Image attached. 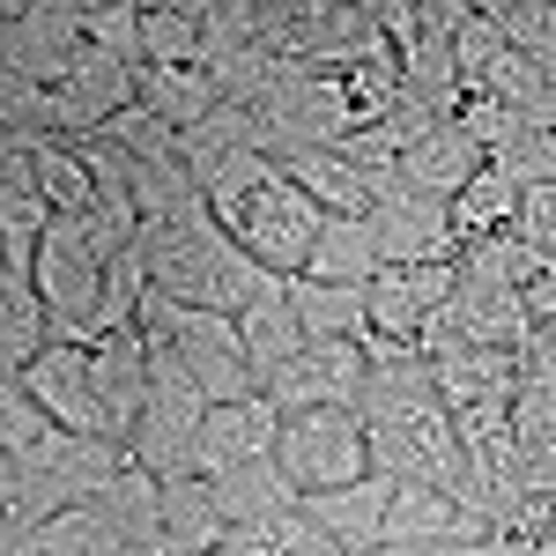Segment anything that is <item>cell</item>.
Returning a JSON list of instances; mask_svg holds the SVG:
<instances>
[{
	"label": "cell",
	"instance_id": "cell-1",
	"mask_svg": "<svg viewBox=\"0 0 556 556\" xmlns=\"http://www.w3.org/2000/svg\"><path fill=\"white\" fill-rule=\"evenodd\" d=\"M141 253H149V282L172 304H201V312H230V319H245L282 282L215 223V208H193L186 223H164V230H141Z\"/></svg>",
	"mask_w": 556,
	"mask_h": 556
},
{
	"label": "cell",
	"instance_id": "cell-2",
	"mask_svg": "<svg viewBox=\"0 0 556 556\" xmlns=\"http://www.w3.org/2000/svg\"><path fill=\"white\" fill-rule=\"evenodd\" d=\"M215 223H223V230H230V238H238V245H245V253H253L267 275L298 282L304 267H312V253H319L327 208H319V201L304 193L298 178L275 164V172L260 178V186L245 193V201H238V208H223Z\"/></svg>",
	"mask_w": 556,
	"mask_h": 556
},
{
	"label": "cell",
	"instance_id": "cell-3",
	"mask_svg": "<svg viewBox=\"0 0 556 556\" xmlns=\"http://www.w3.org/2000/svg\"><path fill=\"white\" fill-rule=\"evenodd\" d=\"M141 327L149 334H164V342L186 356V371L201 379L215 408L223 401H253L260 379H253V356H245V327L230 319V312H201V304H172L164 290H149L141 304Z\"/></svg>",
	"mask_w": 556,
	"mask_h": 556
},
{
	"label": "cell",
	"instance_id": "cell-4",
	"mask_svg": "<svg viewBox=\"0 0 556 556\" xmlns=\"http://www.w3.org/2000/svg\"><path fill=\"white\" fill-rule=\"evenodd\" d=\"M275 468L298 482V497H327L371 475V424L364 408H304L282 424L275 445Z\"/></svg>",
	"mask_w": 556,
	"mask_h": 556
},
{
	"label": "cell",
	"instance_id": "cell-5",
	"mask_svg": "<svg viewBox=\"0 0 556 556\" xmlns=\"http://www.w3.org/2000/svg\"><path fill=\"white\" fill-rule=\"evenodd\" d=\"M38 290L45 304H52V334L60 342H97V319H104V275H112V260H104V245L89 238L83 215H60L52 223V238H45L38 253Z\"/></svg>",
	"mask_w": 556,
	"mask_h": 556
},
{
	"label": "cell",
	"instance_id": "cell-6",
	"mask_svg": "<svg viewBox=\"0 0 556 556\" xmlns=\"http://www.w3.org/2000/svg\"><path fill=\"white\" fill-rule=\"evenodd\" d=\"M83 8L75 0H8L0 8V75L8 83L60 89L83 67Z\"/></svg>",
	"mask_w": 556,
	"mask_h": 556
},
{
	"label": "cell",
	"instance_id": "cell-7",
	"mask_svg": "<svg viewBox=\"0 0 556 556\" xmlns=\"http://www.w3.org/2000/svg\"><path fill=\"white\" fill-rule=\"evenodd\" d=\"M371 223H379L386 267H460V253H468V238L453 230V208L430 193H408L401 178H379Z\"/></svg>",
	"mask_w": 556,
	"mask_h": 556
},
{
	"label": "cell",
	"instance_id": "cell-8",
	"mask_svg": "<svg viewBox=\"0 0 556 556\" xmlns=\"http://www.w3.org/2000/svg\"><path fill=\"white\" fill-rule=\"evenodd\" d=\"M0 386H23L45 416L60 430H75V438H112L104 430V401H97V356L83 342H52L23 379H0Z\"/></svg>",
	"mask_w": 556,
	"mask_h": 556
},
{
	"label": "cell",
	"instance_id": "cell-9",
	"mask_svg": "<svg viewBox=\"0 0 556 556\" xmlns=\"http://www.w3.org/2000/svg\"><path fill=\"white\" fill-rule=\"evenodd\" d=\"M364 386H371L364 342H304V356L267 386V401L282 416H304V408H364Z\"/></svg>",
	"mask_w": 556,
	"mask_h": 556
},
{
	"label": "cell",
	"instance_id": "cell-10",
	"mask_svg": "<svg viewBox=\"0 0 556 556\" xmlns=\"http://www.w3.org/2000/svg\"><path fill=\"white\" fill-rule=\"evenodd\" d=\"M282 408L253 393V401H223L208 408V424H201V445H193V475L201 482H223V475L253 468V460H275V445H282Z\"/></svg>",
	"mask_w": 556,
	"mask_h": 556
},
{
	"label": "cell",
	"instance_id": "cell-11",
	"mask_svg": "<svg viewBox=\"0 0 556 556\" xmlns=\"http://www.w3.org/2000/svg\"><path fill=\"white\" fill-rule=\"evenodd\" d=\"M52 201L38 193V172H30V156L23 149H8L0 141V275H30L45 253V238H52Z\"/></svg>",
	"mask_w": 556,
	"mask_h": 556
},
{
	"label": "cell",
	"instance_id": "cell-12",
	"mask_svg": "<svg viewBox=\"0 0 556 556\" xmlns=\"http://www.w3.org/2000/svg\"><path fill=\"white\" fill-rule=\"evenodd\" d=\"M97 356V401H104V430L112 445H127L141 416H149V334L127 327V334H97L89 342Z\"/></svg>",
	"mask_w": 556,
	"mask_h": 556
},
{
	"label": "cell",
	"instance_id": "cell-13",
	"mask_svg": "<svg viewBox=\"0 0 556 556\" xmlns=\"http://www.w3.org/2000/svg\"><path fill=\"white\" fill-rule=\"evenodd\" d=\"M460 298V267H386L371 282V334H393V342H416L430 312Z\"/></svg>",
	"mask_w": 556,
	"mask_h": 556
},
{
	"label": "cell",
	"instance_id": "cell-14",
	"mask_svg": "<svg viewBox=\"0 0 556 556\" xmlns=\"http://www.w3.org/2000/svg\"><path fill=\"white\" fill-rule=\"evenodd\" d=\"M393 497H401V482L393 475H364V482H349V490H327V497H304V513L319 519L334 542H349L356 556H371L386 542V519H393Z\"/></svg>",
	"mask_w": 556,
	"mask_h": 556
},
{
	"label": "cell",
	"instance_id": "cell-15",
	"mask_svg": "<svg viewBox=\"0 0 556 556\" xmlns=\"http://www.w3.org/2000/svg\"><path fill=\"white\" fill-rule=\"evenodd\" d=\"M52 342L60 334H52V304L38 275H0V379H23Z\"/></svg>",
	"mask_w": 556,
	"mask_h": 556
},
{
	"label": "cell",
	"instance_id": "cell-16",
	"mask_svg": "<svg viewBox=\"0 0 556 556\" xmlns=\"http://www.w3.org/2000/svg\"><path fill=\"white\" fill-rule=\"evenodd\" d=\"M238 327H245V356H253L260 393L282 379V371L304 356V342H312V334H304V319H298V290H290V282H275V290H267Z\"/></svg>",
	"mask_w": 556,
	"mask_h": 556
},
{
	"label": "cell",
	"instance_id": "cell-17",
	"mask_svg": "<svg viewBox=\"0 0 556 556\" xmlns=\"http://www.w3.org/2000/svg\"><path fill=\"white\" fill-rule=\"evenodd\" d=\"M475 172H482V149H475L468 134H460V119H453V127L424 134V141L401 156V172H393V178H401L408 193H430V201H445V208H453V201L468 193Z\"/></svg>",
	"mask_w": 556,
	"mask_h": 556
},
{
	"label": "cell",
	"instance_id": "cell-18",
	"mask_svg": "<svg viewBox=\"0 0 556 556\" xmlns=\"http://www.w3.org/2000/svg\"><path fill=\"white\" fill-rule=\"evenodd\" d=\"M275 164L298 178V186H304V193H312L327 215H371V208H379V178L356 172L342 149H282Z\"/></svg>",
	"mask_w": 556,
	"mask_h": 556
},
{
	"label": "cell",
	"instance_id": "cell-19",
	"mask_svg": "<svg viewBox=\"0 0 556 556\" xmlns=\"http://www.w3.org/2000/svg\"><path fill=\"white\" fill-rule=\"evenodd\" d=\"M379 275H386L379 223H371V215H327L319 253H312V267H304L298 282H349V290H371Z\"/></svg>",
	"mask_w": 556,
	"mask_h": 556
},
{
	"label": "cell",
	"instance_id": "cell-20",
	"mask_svg": "<svg viewBox=\"0 0 556 556\" xmlns=\"http://www.w3.org/2000/svg\"><path fill=\"white\" fill-rule=\"evenodd\" d=\"M30 156L38 172V193L52 201V215H97V172H89L83 141H60V134H38V141H8Z\"/></svg>",
	"mask_w": 556,
	"mask_h": 556
},
{
	"label": "cell",
	"instance_id": "cell-21",
	"mask_svg": "<svg viewBox=\"0 0 556 556\" xmlns=\"http://www.w3.org/2000/svg\"><path fill=\"white\" fill-rule=\"evenodd\" d=\"M208 45V0H141V67H193Z\"/></svg>",
	"mask_w": 556,
	"mask_h": 556
},
{
	"label": "cell",
	"instance_id": "cell-22",
	"mask_svg": "<svg viewBox=\"0 0 556 556\" xmlns=\"http://www.w3.org/2000/svg\"><path fill=\"white\" fill-rule=\"evenodd\" d=\"M453 319H460V342H475V349H519L534 334V312H527L519 290H475V282H460Z\"/></svg>",
	"mask_w": 556,
	"mask_h": 556
},
{
	"label": "cell",
	"instance_id": "cell-23",
	"mask_svg": "<svg viewBox=\"0 0 556 556\" xmlns=\"http://www.w3.org/2000/svg\"><path fill=\"white\" fill-rule=\"evenodd\" d=\"M513 438H519V468H527V490L542 497L556 490V386L527 379L513 401Z\"/></svg>",
	"mask_w": 556,
	"mask_h": 556
},
{
	"label": "cell",
	"instance_id": "cell-24",
	"mask_svg": "<svg viewBox=\"0 0 556 556\" xmlns=\"http://www.w3.org/2000/svg\"><path fill=\"white\" fill-rule=\"evenodd\" d=\"M298 290V319L312 342H364L371 334V290L349 282H290Z\"/></svg>",
	"mask_w": 556,
	"mask_h": 556
},
{
	"label": "cell",
	"instance_id": "cell-25",
	"mask_svg": "<svg viewBox=\"0 0 556 556\" xmlns=\"http://www.w3.org/2000/svg\"><path fill=\"white\" fill-rule=\"evenodd\" d=\"M519 208H527V186L505 178L497 164H482V172L468 178V193L453 201V230H460L468 245L475 238H505V230L519 223Z\"/></svg>",
	"mask_w": 556,
	"mask_h": 556
},
{
	"label": "cell",
	"instance_id": "cell-26",
	"mask_svg": "<svg viewBox=\"0 0 556 556\" xmlns=\"http://www.w3.org/2000/svg\"><path fill=\"white\" fill-rule=\"evenodd\" d=\"M67 438L75 430H60L23 386H0V453H8V468H45Z\"/></svg>",
	"mask_w": 556,
	"mask_h": 556
},
{
	"label": "cell",
	"instance_id": "cell-27",
	"mask_svg": "<svg viewBox=\"0 0 556 556\" xmlns=\"http://www.w3.org/2000/svg\"><path fill=\"white\" fill-rule=\"evenodd\" d=\"M75 8H83V38L141 75V0H75Z\"/></svg>",
	"mask_w": 556,
	"mask_h": 556
},
{
	"label": "cell",
	"instance_id": "cell-28",
	"mask_svg": "<svg viewBox=\"0 0 556 556\" xmlns=\"http://www.w3.org/2000/svg\"><path fill=\"white\" fill-rule=\"evenodd\" d=\"M519 556H556V549H519Z\"/></svg>",
	"mask_w": 556,
	"mask_h": 556
}]
</instances>
